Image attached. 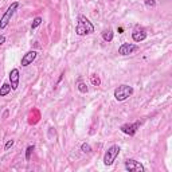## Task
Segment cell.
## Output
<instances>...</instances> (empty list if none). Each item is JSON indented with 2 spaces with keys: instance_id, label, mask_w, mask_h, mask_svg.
Returning <instances> with one entry per match:
<instances>
[{
  "instance_id": "7a4b0ae2",
  "label": "cell",
  "mask_w": 172,
  "mask_h": 172,
  "mask_svg": "<svg viewBox=\"0 0 172 172\" xmlns=\"http://www.w3.org/2000/svg\"><path fill=\"white\" fill-rule=\"evenodd\" d=\"M133 94V87L129 85H120L114 89V98L117 101H125Z\"/></svg>"
},
{
  "instance_id": "9a60e30c",
  "label": "cell",
  "mask_w": 172,
  "mask_h": 172,
  "mask_svg": "<svg viewBox=\"0 0 172 172\" xmlns=\"http://www.w3.org/2000/svg\"><path fill=\"white\" fill-rule=\"evenodd\" d=\"M34 149H35L34 145H28L27 149H26V160H27V162L31 159V155H32V152H34Z\"/></svg>"
},
{
  "instance_id": "4fadbf2b",
  "label": "cell",
  "mask_w": 172,
  "mask_h": 172,
  "mask_svg": "<svg viewBox=\"0 0 172 172\" xmlns=\"http://www.w3.org/2000/svg\"><path fill=\"white\" fill-rule=\"evenodd\" d=\"M42 22H43V19L41 16H36L34 19V22H32V24H31V30H35L36 27H39V26L42 24Z\"/></svg>"
},
{
  "instance_id": "9c48e42d",
  "label": "cell",
  "mask_w": 172,
  "mask_h": 172,
  "mask_svg": "<svg viewBox=\"0 0 172 172\" xmlns=\"http://www.w3.org/2000/svg\"><path fill=\"white\" fill-rule=\"evenodd\" d=\"M19 79H20V74L18 69H12L10 71V82H11V89L16 90L19 86Z\"/></svg>"
},
{
  "instance_id": "8fae6325",
  "label": "cell",
  "mask_w": 172,
  "mask_h": 172,
  "mask_svg": "<svg viewBox=\"0 0 172 172\" xmlns=\"http://www.w3.org/2000/svg\"><path fill=\"white\" fill-rule=\"evenodd\" d=\"M102 39L105 42H112L113 41V30L112 28H108V30L102 31Z\"/></svg>"
},
{
  "instance_id": "2e32d148",
  "label": "cell",
  "mask_w": 172,
  "mask_h": 172,
  "mask_svg": "<svg viewBox=\"0 0 172 172\" xmlns=\"http://www.w3.org/2000/svg\"><path fill=\"white\" fill-rule=\"evenodd\" d=\"M77 87H78V90L81 91V93H87V86H86V83H83L82 81H78Z\"/></svg>"
},
{
  "instance_id": "52a82bcc",
  "label": "cell",
  "mask_w": 172,
  "mask_h": 172,
  "mask_svg": "<svg viewBox=\"0 0 172 172\" xmlns=\"http://www.w3.org/2000/svg\"><path fill=\"white\" fill-rule=\"evenodd\" d=\"M140 125H141L140 121H136L133 124H124L121 126V132L125 134H129V136H133V134H136V132L140 128Z\"/></svg>"
},
{
  "instance_id": "ffe728a7",
  "label": "cell",
  "mask_w": 172,
  "mask_h": 172,
  "mask_svg": "<svg viewBox=\"0 0 172 172\" xmlns=\"http://www.w3.org/2000/svg\"><path fill=\"white\" fill-rule=\"evenodd\" d=\"M3 43H6V36L4 35H0V46H2Z\"/></svg>"
},
{
  "instance_id": "ba28073f",
  "label": "cell",
  "mask_w": 172,
  "mask_h": 172,
  "mask_svg": "<svg viewBox=\"0 0 172 172\" xmlns=\"http://www.w3.org/2000/svg\"><path fill=\"white\" fill-rule=\"evenodd\" d=\"M36 51H34V50H31V51H27V53L24 54L23 57H22V61H20V65L23 66V67H27L28 65H31L32 62L35 61V58H36Z\"/></svg>"
},
{
  "instance_id": "6da1fadb",
  "label": "cell",
  "mask_w": 172,
  "mask_h": 172,
  "mask_svg": "<svg viewBox=\"0 0 172 172\" xmlns=\"http://www.w3.org/2000/svg\"><path fill=\"white\" fill-rule=\"evenodd\" d=\"M75 32H77V35H79V36L93 34L94 26L91 24V22L87 19L86 16L79 15L78 16V23H77V27H75Z\"/></svg>"
},
{
  "instance_id": "d6986e66",
  "label": "cell",
  "mask_w": 172,
  "mask_h": 172,
  "mask_svg": "<svg viewBox=\"0 0 172 172\" xmlns=\"http://www.w3.org/2000/svg\"><path fill=\"white\" fill-rule=\"evenodd\" d=\"M145 6H147V7H155L156 2H155V0H145Z\"/></svg>"
},
{
  "instance_id": "277c9868",
  "label": "cell",
  "mask_w": 172,
  "mask_h": 172,
  "mask_svg": "<svg viewBox=\"0 0 172 172\" xmlns=\"http://www.w3.org/2000/svg\"><path fill=\"white\" fill-rule=\"evenodd\" d=\"M120 151H121V149H120L118 145H112L104 155V164L105 166H112V164L114 163V160L117 159V156H118Z\"/></svg>"
},
{
  "instance_id": "8992f818",
  "label": "cell",
  "mask_w": 172,
  "mask_h": 172,
  "mask_svg": "<svg viewBox=\"0 0 172 172\" xmlns=\"http://www.w3.org/2000/svg\"><path fill=\"white\" fill-rule=\"evenodd\" d=\"M138 49L140 47L137 45H133V43H122L118 47V54L120 55H129V54H133L134 51H137Z\"/></svg>"
},
{
  "instance_id": "5bb4252c",
  "label": "cell",
  "mask_w": 172,
  "mask_h": 172,
  "mask_svg": "<svg viewBox=\"0 0 172 172\" xmlns=\"http://www.w3.org/2000/svg\"><path fill=\"white\" fill-rule=\"evenodd\" d=\"M90 81H91V83H93L94 86H100V85H101L100 77L96 75V74H91V75H90Z\"/></svg>"
},
{
  "instance_id": "5b68a950",
  "label": "cell",
  "mask_w": 172,
  "mask_h": 172,
  "mask_svg": "<svg viewBox=\"0 0 172 172\" xmlns=\"http://www.w3.org/2000/svg\"><path fill=\"white\" fill-rule=\"evenodd\" d=\"M125 168L129 172H144L145 171V167L142 166L140 162L133 160V159L126 160V162H125Z\"/></svg>"
},
{
  "instance_id": "3957f363",
  "label": "cell",
  "mask_w": 172,
  "mask_h": 172,
  "mask_svg": "<svg viewBox=\"0 0 172 172\" xmlns=\"http://www.w3.org/2000/svg\"><path fill=\"white\" fill-rule=\"evenodd\" d=\"M18 7H19V3L14 2L12 4H11L8 8H7V11L4 12V15H3L2 19H0V28H2V30L8 26V23L11 22V18L14 16V14H15V11L18 10Z\"/></svg>"
},
{
  "instance_id": "7c38bea8",
  "label": "cell",
  "mask_w": 172,
  "mask_h": 172,
  "mask_svg": "<svg viewBox=\"0 0 172 172\" xmlns=\"http://www.w3.org/2000/svg\"><path fill=\"white\" fill-rule=\"evenodd\" d=\"M11 90H12V89H11L10 83H3V85L0 86V97H6Z\"/></svg>"
},
{
  "instance_id": "30bf717a",
  "label": "cell",
  "mask_w": 172,
  "mask_h": 172,
  "mask_svg": "<svg viewBox=\"0 0 172 172\" xmlns=\"http://www.w3.org/2000/svg\"><path fill=\"white\" fill-rule=\"evenodd\" d=\"M132 38H133L134 42L140 43L142 41H145V38H147V32H145V30H142V28H136V30L132 32Z\"/></svg>"
},
{
  "instance_id": "ac0fdd59",
  "label": "cell",
  "mask_w": 172,
  "mask_h": 172,
  "mask_svg": "<svg viewBox=\"0 0 172 172\" xmlns=\"http://www.w3.org/2000/svg\"><path fill=\"white\" fill-rule=\"evenodd\" d=\"M14 142H15L14 140H7L6 145H4V151H8V149H10V148H11V147H12V145H14Z\"/></svg>"
},
{
  "instance_id": "e0dca14e",
  "label": "cell",
  "mask_w": 172,
  "mask_h": 172,
  "mask_svg": "<svg viewBox=\"0 0 172 172\" xmlns=\"http://www.w3.org/2000/svg\"><path fill=\"white\" fill-rule=\"evenodd\" d=\"M81 151L85 152V153H90L91 152V147L87 144V142H83V144L81 145Z\"/></svg>"
}]
</instances>
